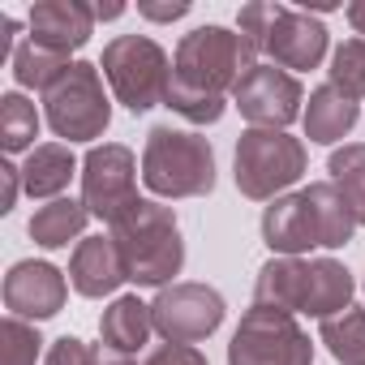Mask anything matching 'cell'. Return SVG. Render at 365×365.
<instances>
[{"instance_id": "obj_35", "label": "cell", "mask_w": 365, "mask_h": 365, "mask_svg": "<svg viewBox=\"0 0 365 365\" xmlns=\"http://www.w3.org/2000/svg\"><path fill=\"white\" fill-rule=\"evenodd\" d=\"M91 9H95V22H112L125 14V5H91Z\"/></svg>"}, {"instance_id": "obj_18", "label": "cell", "mask_w": 365, "mask_h": 365, "mask_svg": "<svg viewBox=\"0 0 365 365\" xmlns=\"http://www.w3.org/2000/svg\"><path fill=\"white\" fill-rule=\"evenodd\" d=\"M73 172H78L73 150H69L65 142H43V146H35V150L26 155V163H22V185H26L31 198L56 202V198L69 190Z\"/></svg>"}, {"instance_id": "obj_31", "label": "cell", "mask_w": 365, "mask_h": 365, "mask_svg": "<svg viewBox=\"0 0 365 365\" xmlns=\"http://www.w3.org/2000/svg\"><path fill=\"white\" fill-rule=\"evenodd\" d=\"M18 190H26V185H22V168H14V163L5 159V163H0V211H14Z\"/></svg>"}, {"instance_id": "obj_21", "label": "cell", "mask_w": 365, "mask_h": 365, "mask_svg": "<svg viewBox=\"0 0 365 365\" xmlns=\"http://www.w3.org/2000/svg\"><path fill=\"white\" fill-rule=\"evenodd\" d=\"M155 331V318H150V305H142L138 297H116L103 318H99V339L116 352H138Z\"/></svg>"}, {"instance_id": "obj_7", "label": "cell", "mask_w": 365, "mask_h": 365, "mask_svg": "<svg viewBox=\"0 0 365 365\" xmlns=\"http://www.w3.org/2000/svg\"><path fill=\"white\" fill-rule=\"evenodd\" d=\"M228 365H314V339L297 314L254 305L232 331Z\"/></svg>"}, {"instance_id": "obj_3", "label": "cell", "mask_w": 365, "mask_h": 365, "mask_svg": "<svg viewBox=\"0 0 365 365\" xmlns=\"http://www.w3.org/2000/svg\"><path fill=\"white\" fill-rule=\"evenodd\" d=\"M142 180L155 198H202L215 190V150L194 129L155 125L142 146Z\"/></svg>"}, {"instance_id": "obj_26", "label": "cell", "mask_w": 365, "mask_h": 365, "mask_svg": "<svg viewBox=\"0 0 365 365\" xmlns=\"http://www.w3.org/2000/svg\"><path fill=\"white\" fill-rule=\"evenodd\" d=\"M35 138H39V112L26 95H5L0 99V146L9 155L18 150H35Z\"/></svg>"}, {"instance_id": "obj_17", "label": "cell", "mask_w": 365, "mask_h": 365, "mask_svg": "<svg viewBox=\"0 0 365 365\" xmlns=\"http://www.w3.org/2000/svg\"><path fill=\"white\" fill-rule=\"evenodd\" d=\"M356 116H361L356 99H348L344 91H335V86L327 82V86L309 91V103H305V116H301V120H305V138H309V142L331 146V142H339V138L352 133Z\"/></svg>"}, {"instance_id": "obj_32", "label": "cell", "mask_w": 365, "mask_h": 365, "mask_svg": "<svg viewBox=\"0 0 365 365\" xmlns=\"http://www.w3.org/2000/svg\"><path fill=\"white\" fill-rule=\"evenodd\" d=\"M138 14L150 18V22H176V18H185V14H190V0H172V5H150V0H142Z\"/></svg>"}, {"instance_id": "obj_14", "label": "cell", "mask_w": 365, "mask_h": 365, "mask_svg": "<svg viewBox=\"0 0 365 365\" xmlns=\"http://www.w3.org/2000/svg\"><path fill=\"white\" fill-rule=\"evenodd\" d=\"M262 241L275 258H301L318 245V224L305 194H284L262 211Z\"/></svg>"}, {"instance_id": "obj_19", "label": "cell", "mask_w": 365, "mask_h": 365, "mask_svg": "<svg viewBox=\"0 0 365 365\" xmlns=\"http://www.w3.org/2000/svg\"><path fill=\"white\" fill-rule=\"evenodd\" d=\"M301 194H305V202H309V211H314L318 245H322V250H339V245H348L352 232H356L361 224H356V215H352V207H348V198L339 194L335 180H314V185L301 190Z\"/></svg>"}, {"instance_id": "obj_27", "label": "cell", "mask_w": 365, "mask_h": 365, "mask_svg": "<svg viewBox=\"0 0 365 365\" xmlns=\"http://www.w3.org/2000/svg\"><path fill=\"white\" fill-rule=\"evenodd\" d=\"M43 335L26 318H5L0 322V365H43Z\"/></svg>"}, {"instance_id": "obj_10", "label": "cell", "mask_w": 365, "mask_h": 365, "mask_svg": "<svg viewBox=\"0 0 365 365\" xmlns=\"http://www.w3.org/2000/svg\"><path fill=\"white\" fill-rule=\"evenodd\" d=\"M232 103L241 108L250 129H288L297 116H305L301 112V103H305L301 82L288 69H279V65H254L237 82Z\"/></svg>"}, {"instance_id": "obj_5", "label": "cell", "mask_w": 365, "mask_h": 365, "mask_svg": "<svg viewBox=\"0 0 365 365\" xmlns=\"http://www.w3.org/2000/svg\"><path fill=\"white\" fill-rule=\"evenodd\" d=\"M43 116L56 138L65 142H95L112 125V99L103 91V73L91 61H73L48 91H43Z\"/></svg>"}, {"instance_id": "obj_15", "label": "cell", "mask_w": 365, "mask_h": 365, "mask_svg": "<svg viewBox=\"0 0 365 365\" xmlns=\"http://www.w3.org/2000/svg\"><path fill=\"white\" fill-rule=\"evenodd\" d=\"M125 279H129V271H125V258H120L112 237L99 232V237H82L78 241V250L69 258L73 292H82V297H112Z\"/></svg>"}, {"instance_id": "obj_11", "label": "cell", "mask_w": 365, "mask_h": 365, "mask_svg": "<svg viewBox=\"0 0 365 365\" xmlns=\"http://www.w3.org/2000/svg\"><path fill=\"white\" fill-rule=\"evenodd\" d=\"M327 43H331V35L318 18H309L301 9H288V5H275L262 52L279 69H318L322 56H327Z\"/></svg>"}, {"instance_id": "obj_34", "label": "cell", "mask_w": 365, "mask_h": 365, "mask_svg": "<svg viewBox=\"0 0 365 365\" xmlns=\"http://www.w3.org/2000/svg\"><path fill=\"white\" fill-rule=\"evenodd\" d=\"M348 22H352L356 35H365V0H352L348 5Z\"/></svg>"}, {"instance_id": "obj_4", "label": "cell", "mask_w": 365, "mask_h": 365, "mask_svg": "<svg viewBox=\"0 0 365 365\" xmlns=\"http://www.w3.org/2000/svg\"><path fill=\"white\" fill-rule=\"evenodd\" d=\"M305 172V146L301 138L284 129H245L237 138L232 155V176L237 190L254 202H275L284 198L288 185H297Z\"/></svg>"}, {"instance_id": "obj_6", "label": "cell", "mask_w": 365, "mask_h": 365, "mask_svg": "<svg viewBox=\"0 0 365 365\" xmlns=\"http://www.w3.org/2000/svg\"><path fill=\"white\" fill-rule=\"evenodd\" d=\"M116 103H125L133 116L138 112H150L168 99V86H172V61L168 52L146 39V35H116L108 48H103V61H99Z\"/></svg>"}, {"instance_id": "obj_20", "label": "cell", "mask_w": 365, "mask_h": 365, "mask_svg": "<svg viewBox=\"0 0 365 365\" xmlns=\"http://www.w3.org/2000/svg\"><path fill=\"white\" fill-rule=\"evenodd\" d=\"M352 292H356V284H352V271L344 262H335V258H314L309 262V297H305L309 318L327 322V318L352 309Z\"/></svg>"}, {"instance_id": "obj_16", "label": "cell", "mask_w": 365, "mask_h": 365, "mask_svg": "<svg viewBox=\"0 0 365 365\" xmlns=\"http://www.w3.org/2000/svg\"><path fill=\"white\" fill-rule=\"evenodd\" d=\"M305 297H309V262L301 258H271L254 279V305L262 309L305 314Z\"/></svg>"}, {"instance_id": "obj_22", "label": "cell", "mask_w": 365, "mask_h": 365, "mask_svg": "<svg viewBox=\"0 0 365 365\" xmlns=\"http://www.w3.org/2000/svg\"><path fill=\"white\" fill-rule=\"evenodd\" d=\"M86 220H91V211H86L82 202L56 198V202H48V207H39V211L31 215V237H35V245H43V250H65L69 241H82Z\"/></svg>"}, {"instance_id": "obj_33", "label": "cell", "mask_w": 365, "mask_h": 365, "mask_svg": "<svg viewBox=\"0 0 365 365\" xmlns=\"http://www.w3.org/2000/svg\"><path fill=\"white\" fill-rule=\"evenodd\" d=\"M91 365H138V361H129L125 352H116V348H108V344H95V348H91Z\"/></svg>"}, {"instance_id": "obj_29", "label": "cell", "mask_w": 365, "mask_h": 365, "mask_svg": "<svg viewBox=\"0 0 365 365\" xmlns=\"http://www.w3.org/2000/svg\"><path fill=\"white\" fill-rule=\"evenodd\" d=\"M43 365H91V348L78 335H61V339H52Z\"/></svg>"}, {"instance_id": "obj_1", "label": "cell", "mask_w": 365, "mask_h": 365, "mask_svg": "<svg viewBox=\"0 0 365 365\" xmlns=\"http://www.w3.org/2000/svg\"><path fill=\"white\" fill-rule=\"evenodd\" d=\"M258 65L254 48L228 31V26H198L176 43L172 56V86L168 108L185 116L190 125H215L224 116V95L237 91V82Z\"/></svg>"}, {"instance_id": "obj_9", "label": "cell", "mask_w": 365, "mask_h": 365, "mask_svg": "<svg viewBox=\"0 0 365 365\" xmlns=\"http://www.w3.org/2000/svg\"><path fill=\"white\" fill-rule=\"evenodd\" d=\"M133 176H138V159L129 146H120V142L91 146V155L82 159V207L95 220L112 224L138 198Z\"/></svg>"}, {"instance_id": "obj_12", "label": "cell", "mask_w": 365, "mask_h": 365, "mask_svg": "<svg viewBox=\"0 0 365 365\" xmlns=\"http://www.w3.org/2000/svg\"><path fill=\"white\" fill-rule=\"evenodd\" d=\"M65 297H69V284L52 262L26 258V262H14L5 275V309L14 318H26V322L56 318L65 309Z\"/></svg>"}, {"instance_id": "obj_13", "label": "cell", "mask_w": 365, "mask_h": 365, "mask_svg": "<svg viewBox=\"0 0 365 365\" xmlns=\"http://www.w3.org/2000/svg\"><path fill=\"white\" fill-rule=\"evenodd\" d=\"M26 26H31V35H26L31 43L69 56V52L91 43L95 9L82 5V0H39V5L31 9V18H26Z\"/></svg>"}, {"instance_id": "obj_2", "label": "cell", "mask_w": 365, "mask_h": 365, "mask_svg": "<svg viewBox=\"0 0 365 365\" xmlns=\"http://www.w3.org/2000/svg\"><path fill=\"white\" fill-rule=\"evenodd\" d=\"M108 237L116 241L125 271L138 288H168L172 275H180L185 267V241H180L176 215L155 198H133L108 224Z\"/></svg>"}, {"instance_id": "obj_23", "label": "cell", "mask_w": 365, "mask_h": 365, "mask_svg": "<svg viewBox=\"0 0 365 365\" xmlns=\"http://www.w3.org/2000/svg\"><path fill=\"white\" fill-rule=\"evenodd\" d=\"M327 172L339 185V194L348 198L356 224H365V142H344L339 150H331Z\"/></svg>"}, {"instance_id": "obj_8", "label": "cell", "mask_w": 365, "mask_h": 365, "mask_svg": "<svg viewBox=\"0 0 365 365\" xmlns=\"http://www.w3.org/2000/svg\"><path fill=\"white\" fill-rule=\"evenodd\" d=\"M224 314H228L224 297L211 284H168L150 301L155 331L168 344H198V339L215 335L220 322H224Z\"/></svg>"}, {"instance_id": "obj_25", "label": "cell", "mask_w": 365, "mask_h": 365, "mask_svg": "<svg viewBox=\"0 0 365 365\" xmlns=\"http://www.w3.org/2000/svg\"><path fill=\"white\" fill-rule=\"evenodd\" d=\"M69 65H73L69 56L48 52V48H39V43H31V39H22V43L14 48V78H18V86L39 91V95H43Z\"/></svg>"}, {"instance_id": "obj_24", "label": "cell", "mask_w": 365, "mask_h": 365, "mask_svg": "<svg viewBox=\"0 0 365 365\" xmlns=\"http://www.w3.org/2000/svg\"><path fill=\"white\" fill-rule=\"evenodd\" d=\"M318 339L339 365H365V309H344L318 327Z\"/></svg>"}, {"instance_id": "obj_28", "label": "cell", "mask_w": 365, "mask_h": 365, "mask_svg": "<svg viewBox=\"0 0 365 365\" xmlns=\"http://www.w3.org/2000/svg\"><path fill=\"white\" fill-rule=\"evenodd\" d=\"M331 86L348 99H365V39H344L331 56Z\"/></svg>"}, {"instance_id": "obj_30", "label": "cell", "mask_w": 365, "mask_h": 365, "mask_svg": "<svg viewBox=\"0 0 365 365\" xmlns=\"http://www.w3.org/2000/svg\"><path fill=\"white\" fill-rule=\"evenodd\" d=\"M146 365H207V356L194 344H163L146 356Z\"/></svg>"}]
</instances>
